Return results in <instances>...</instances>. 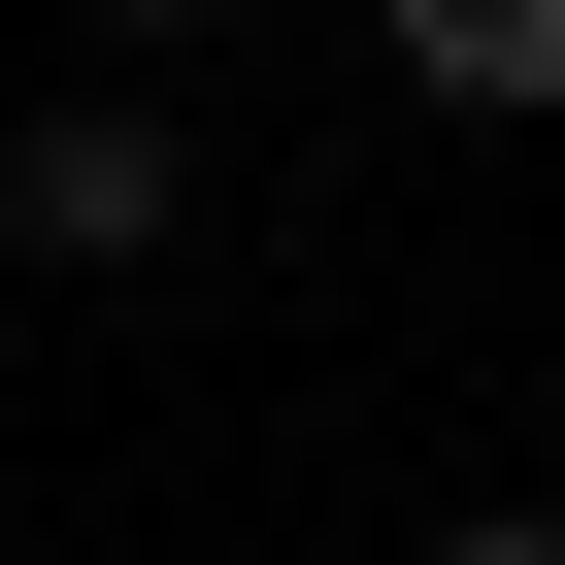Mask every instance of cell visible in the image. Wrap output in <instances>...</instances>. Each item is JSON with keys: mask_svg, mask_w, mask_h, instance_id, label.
I'll return each instance as SVG.
<instances>
[{"mask_svg": "<svg viewBox=\"0 0 565 565\" xmlns=\"http://www.w3.org/2000/svg\"><path fill=\"white\" fill-rule=\"evenodd\" d=\"M433 565H565V532H532V499H466V532H433Z\"/></svg>", "mask_w": 565, "mask_h": 565, "instance_id": "cell-3", "label": "cell"}, {"mask_svg": "<svg viewBox=\"0 0 565 565\" xmlns=\"http://www.w3.org/2000/svg\"><path fill=\"white\" fill-rule=\"evenodd\" d=\"M399 100H433V134H532V100H565V0H399Z\"/></svg>", "mask_w": 565, "mask_h": 565, "instance_id": "cell-2", "label": "cell"}, {"mask_svg": "<svg viewBox=\"0 0 565 565\" xmlns=\"http://www.w3.org/2000/svg\"><path fill=\"white\" fill-rule=\"evenodd\" d=\"M200 233V134H167V67H67L34 134H0V266H167Z\"/></svg>", "mask_w": 565, "mask_h": 565, "instance_id": "cell-1", "label": "cell"}]
</instances>
